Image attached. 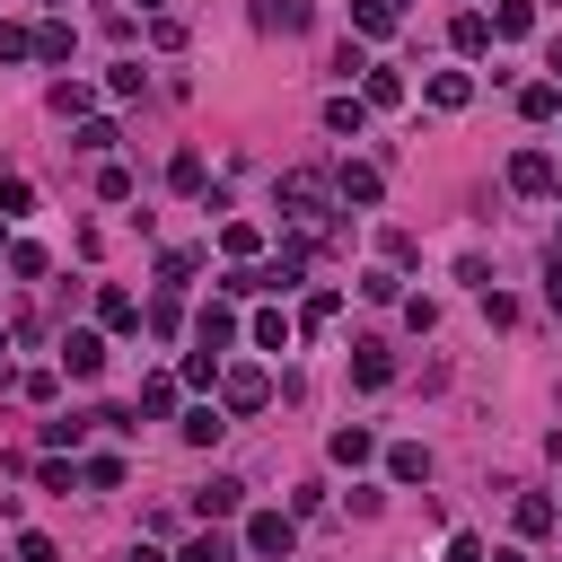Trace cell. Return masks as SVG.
<instances>
[{
	"label": "cell",
	"instance_id": "obj_8",
	"mask_svg": "<svg viewBox=\"0 0 562 562\" xmlns=\"http://www.w3.org/2000/svg\"><path fill=\"white\" fill-rule=\"evenodd\" d=\"M509 184H518V193H553V158H544V149H518V158H509Z\"/></svg>",
	"mask_w": 562,
	"mask_h": 562
},
{
	"label": "cell",
	"instance_id": "obj_4",
	"mask_svg": "<svg viewBox=\"0 0 562 562\" xmlns=\"http://www.w3.org/2000/svg\"><path fill=\"white\" fill-rule=\"evenodd\" d=\"M220 395H228V413H255V404L272 395V378H263V369H220Z\"/></svg>",
	"mask_w": 562,
	"mask_h": 562
},
{
	"label": "cell",
	"instance_id": "obj_19",
	"mask_svg": "<svg viewBox=\"0 0 562 562\" xmlns=\"http://www.w3.org/2000/svg\"><path fill=\"white\" fill-rule=\"evenodd\" d=\"M386 474H395V483H422V474H430V448H413V439L386 448Z\"/></svg>",
	"mask_w": 562,
	"mask_h": 562
},
{
	"label": "cell",
	"instance_id": "obj_31",
	"mask_svg": "<svg viewBox=\"0 0 562 562\" xmlns=\"http://www.w3.org/2000/svg\"><path fill=\"white\" fill-rule=\"evenodd\" d=\"M97 193L105 202H132V167H97Z\"/></svg>",
	"mask_w": 562,
	"mask_h": 562
},
{
	"label": "cell",
	"instance_id": "obj_2",
	"mask_svg": "<svg viewBox=\"0 0 562 562\" xmlns=\"http://www.w3.org/2000/svg\"><path fill=\"white\" fill-rule=\"evenodd\" d=\"M325 202H334V184H325L316 167H281V211H290V220H316Z\"/></svg>",
	"mask_w": 562,
	"mask_h": 562
},
{
	"label": "cell",
	"instance_id": "obj_5",
	"mask_svg": "<svg viewBox=\"0 0 562 562\" xmlns=\"http://www.w3.org/2000/svg\"><path fill=\"white\" fill-rule=\"evenodd\" d=\"M193 509H202V518H237V509H246V483H237V474H211V483L193 492Z\"/></svg>",
	"mask_w": 562,
	"mask_h": 562
},
{
	"label": "cell",
	"instance_id": "obj_27",
	"mask_svg": "<svg viewBox=\"0 0 562 562\" xmlns=\"http://www.w3.org/2000/svg\"><path fill=\"white\" fill-rule=\"evenodd\" d=\"M184 562H237V544H228V536H211V527H202V536H193V544H184Z\"/></svg>",
	"mask_w": 562,
	"mask_h": 562
},
{
	"label": "cell",
	"instance_id": "obj_15",
	"mask_svg": "<svg viewBox=\"0 0 562 562\" xmlns=\"http://www.w3.org/2000/svg\"><path fill=\"white\" fill-rule=\"evenodd\" d=\"M97 325H114V334H123V325H140L132 290H114V281H105V290H97Z\"/></svg>",
	"mask_w": 562,
	"mask_h": 562
},
{
	"label": "cell",
	"instance_id": "obj_37",
	"mask_svg": "<svg viewBox=\"0 0 562 562\" xmlns=\"http://www.w3.org/2000/svg\"><path fill=\"white\" fill-rule=\"evenodd\" d=\"M18 562H53V536H35V527H26V536H18Z\"/></svg>",
	"mask_w": 562,
	"mask_h": 562
},
{
	"label": "cell",
	"instance_id": "obj_38",
	"mask_svg": "<svg viewBox=\"0 0 562 562\" xmlns=\"http://www.w3.org/2000/svg\"><path fill=\"white\" fill-rule=\"evenodd\" d=\"M544 307H553V316H562V255H553V263H544Z\"/></svg>",
	"mask_w": 562,
	"mask_h": 562
},
{
	"label": "cell",
	"instance_id": "obj_18",
	"mask_svg": "<svg viewBox=\"0 0 562 562\" xmlns=\"http://www.w3.org/2000/svg\"><path fill=\"white\" fill-rule=\"evenodd\" d=\"M167 184H176V193H202V184H211V176H202V149H176V158H167Z\"/></svg>",
	"mask_w": 562,
	"mask_h": 562
},
{
	"label": "cell",
	"instance_id": "obj_16",
	"mask_svg": "<svg viewBox=\"0 0 562 562\" xmlns=\"http://www.w3.org/2000/svg\"><path fill=\"white\" fill-rule=\"evenodd\" d=\"M325 448H334V465H369V457H378V439H369L360 422H351V430H334Z\"/></svg>",
	"mask_w": 562,
	"mask_h": 562
},
{
	"label": "cell",
	"instance_id": "obj_13",
	"mask_svg": "<svg viewBox=\"0 0 562 562\" xmlns=\"http://www.w3.org/2000/svg\"><path fill=\"white\" fill-rule=\"evenodd\" d=\"M465 97H474V79H465V70H430V105H439V114H457Z\"/></svg>",
	"mask_w": 562,
	"mask_h": 562
},
{
	"label": "cell",
	"instance_id": "obj_45",
	"mask_svg": "<svg viewBox=\"0 0 562 562\" xmlns=\"http://www.w3.org/2000/svg\"><path fill=\"white\" fill-rule=\"evenodd\" d=\"M0 351H9V334H0Z\"/></svg>",
	"mask_w": 562,
	"mask_h": 562
},
{
	"label": "cell",
	"instance_id": "obj_24",
	"mask_svg": "<svg viewBox=\"0 0 562 562\" xmlns=\"http://www.w3.org/2000/svg\"><path fill=\"white\" fill-rule=\"evenodd\" d=\"M35 61H70V26H61V18L35 26Z\"/></svg>",
	"mask_w": 562,
	"mask_h": 562
},
{
	"label": "cell",
	"instance_id": "obj_17",
	"mask_svg": "<svg viewBox=\"0 0 562 562\" xmlns=\"http://www.w3.org/2000/svg\"><path fill=\"white\" fill-rule=\"evenodd\" d=\"M395 97H404V79H395V70H378V61H369V70H360V105H395Z\"/></svg>",
	"mask_w": 562,
	"mask_h": 562
},
{
	"label": "cell",
	"instance_id": "obj_6",
	"mask_svg": "<svg viewBox=\"0 0 562 562\" xmlns=\"http://www.w3.org/2000/svg\"><path fill=\"white\" fill-rule=\"evenodd\" d=\"M395 378V351L386 342H351V386H386Z\"/></svg>",
	"mask_w": 562,
	"mask_h": 562
},
{
	"label": "cell",
	"instance_id": "obj_36",
	"mask_svg": "<svg viewBox=\"0 0 562 562\" xmlns=\"http://www.w3.org/2000/svg\"><path fill=\"white\" fill-rule=\"evenodd\" d=\"M26 202H35V193H26V176H9V167H0V211H9V220H18V211H26Z\"/></svg>",
	"mask_w": 562,
	"mask_h": 562
},
{
	"label": "cell",
	"instance_id": "obj_44",
	"mask_svg": "<svg viewBox=\"0 0 562 562\" xmlns=\"http://www.w3.org/2000/svg\"><path fill=\"white\" fill-rule=\"evenodd\" d=\"M140 9H158V0H140Z\"/></svg>",
	"mask_w": 562,
	"mask_h": 562
},
{
	"label": "cell",
	"instance_id": "obj_23",
	"mask_svg": "<svg viewBox=\"0 0 562 562\" xmlns=\"http://www.w3.org/2000/svg\"><path fill=\"white\" fill-rule=\"evenodd\" d=\"M158 413H176V378H149V386H140V413H132V422H158Z\"/></svg>",
	"mask_w": 562,
	"mask_h": 562
},
{
	"label": "cell",
	"instance_id": "obj_46",
	"mask_svg": "<svg viewBox=\"0 0 562 562\" xmlns=\"http://www.w3.org/2000/svg\"><path fill=\"white\" fill-rule=\"evenodd\" d=\"M0 220H9V211H0Z\"/></svg>",
	"mask_w": 562,
	"mask_h": 562
},
{
	"label": "cell",
	"instance_id": "obj_39",
	"mask_svg": "<svg viewBox=\"0 0 562 562\" xmlns=\"http://www.w3.org/2000/svg\"><path fill=\"white\" fill-rule=\"evenodd\" d=\"M448 562H492V553H483V536H457V544H448Z\"/></svg>",
	"mask_w": 562,
	"mask_h": 562
},
{
	"label": "cell",
	"instance_id": "obj_25",
	"mask_svg": "<svg viewBox=\"0 0 562 562\" xmlns=\"http://www.w3.org/2000/svg\"><path fill=\"white\" fill-rule=\"evenodd\" d=\"M220 246H228V255H237V263H246V255H255V246H263V228H255V220H228V228H220Z\"/></svg>",
	"mask_w": 562,
	"mask_h": 562
},
{
	"label": "cell",
	"instance_id": "obj_14",
	"mask_svg": "<svg viewBox=\"0 0 562 562\" xmlns=\"http://www.w3.org/2000/svg\"><path fill=\"white\" fill-rule=\"evenodd\" d=\"M325 132L360 140V132H369V105H360V97H334V105H325Z\"/></svg>",
	"mask_w": 562,
	"mask_h": 562
},
{
	"label": "cell",
	"instance_id": "obj_1",
	"mask_svg": "<svg viewBox=\"0 0 562 562\" xmlns=\"http://www.w3.org/2000/svg\"><path fill=\"white\" fill-rule=\"evenodd\" d=\"M246 553H255V562H290V553H299V518H290V509H255V518H246Z\"/></svg>",
	"mask_w": 562,
	"mask_h": 562
},
{
	"label": "cell",
	"instance_id": "obj_21",
	"mask_svg": "<svg viewBox=\"0 0 562 562\" xmlns=\"http://www.w3.org/2000/svg\"><path fill=\"white\" fill-rule=\"evenodd\" d=\"M527 26H536V9H527V0H492V35H509V44H518Z\"/></svg>",
	"mask_w": 562,
	"mask_h": 562
},
{
	"label": "cell",
	"instance_id": "obj_11",
	"mask_svg": "<svg viewBox=\"0 0 562 562\" xmlns=\"http://www.w3.org/2000/svg\"><path fill=\"white\" fill-rule=\"evenodd\" d=\"M448 44H457L465 61H474V53H492V18H483V9H465V18L448 26Z\"/></svg>",
	"mask_w": 562,
	"mask_h": 562
},
{
	"label": "cell",
	"instance_id": "obj_22",
	"mask_svg": "<svg viewBox=\"0 0 562 562\" xmlns=\"http://www.w3.org/2000/svg\"><path fill=\"white\" fill-rule=\"evenodd\" d=\"M553 105H562V88H553V79H536V88H518V114H527V123H544Z\"/></svg>",
	"mask_w": 562,
	"mask_h": 562
},
{
	"label": "cell",
	"instance_id": "obj_29",
	"mask_svg": "<svg viewBox=\"0 0 562 562\" xmlns=\"http://www.w3.org/2000/svg\"><path fill=\"white\" fill-rule=\"evenodd\" d=\"M9 272H18V281H44V246L18 237V246H9Z\"/></svg>",
	"mask_w": 562,
	"mask_h": 562
},
{
	"label": "cell",
	"instance_id": "obj_26",
	"mask_svg": "<svg viewBox=\"0 0 562 562\" xmlns=\"http://www.w3.org/2000/svg\"><path fill=\"white\" fill-rule=\"evenodd\" d=\"M255 342H263V351H290V316L263 307V316H255Z\"/></svg>",
	"mask_w": 562,
	"mask_h": 562
},
{
	"label": "cell",
	"instance_id": "obj_9",
	"mask_svg": "<svg viewBox=\"0 0 562 562\" xmlns=\"http://www.w3.org/2000/svg\"><path fill=\"white\" fill-rule=\"evenodd\" d=\"M334 193H342V202H360V211H369V202H378V193H386V176H378V167H360V158H351V167H342V176H334Z\"/></svg>",
	"mask_w": 562,
	"mask_h": 562
},
{
	"label": "cell",
	"instance_id": "obj_28",
	"mask_svg": "<svg viewBox=\"0 0 562 562\" xmlns=\"http://www.w3.org/2000/svg\"><path fill=\"white\" fill-rule=\"evenodd\" d=\"M105 88H114V97H140V88H149V70H140V61H114V70H105Z\"/></svg>",
	"mask_w": 562,
	"mask_h": 562
},
{
	"label": "cell",
	"instance_id": "obj_42",
	"mask_svg": "<svg viewBox=\"0 0 562 562\" xmlns=\"http://www.w3.org/2000/svg\"><path fill=\"white\" fill-rule=\"evenodd\" d=\"M492 562H536V553H518V544H509V553H492Z\"/></svg>",
	"mask_w": 562,
	"mask_h": 562
},
{
	"label": "cell",
	"instance_id": "obj_10",
	"mask_svg": "<svg viewBox=\"0 0 562 562\" xmlns=\"http://www.w3.org/2000/svg\"><path fill=\"white\" fill-rule=\"evenodd\" d=\"M193 342H202V351H228V342H237V316H228V307L211 299V307L193 316Z\"/></svg>",
	"mask_w": 562,
	"mask_h": 562
},
{
	"label": "cell",
	"instance_id": "obj_32",
	"mask_svg": "<svg viewBox=\"0 0 562 562\" xmlns=\"http://www.w3.org/2000/svg\"><path fill=\"white\" fill-rule=\"evenodd\" d=\"M193 263H202V255H193V246H176V255H158V281H193Z\"/></svg>",
	"mask_w": 562,
	"mask_h": 562
},
{
	"label": "cell",
	"instance_id": "obj_34",
	"mask_svg": "<svg viewBox=\"0 0 562 562\" xmlns=\"http://www.w3.org/2000/svg\"><path fill=\"white\" fill-rule=\"evenodd\" d=\"M184 378H193V386H211V378H220V351H202V342H193V351H184Z\"/></svg>",
	"mask_w": 562,
	"mask_h": 562
},
{
	"label": "cell",
	"instance_id": "obj_12",
	"mask_svg": "<svg viewBox=\"0 0 562 562\" xmlns=\"http://www.w3.org/2000/svg\"><path fill=\"white\" fill-rule=\"evenodd\" d=\"M553 492H518V536H553Z\"/></svg>",
	"mask_w": 562,
	"mask_h": 562
},
{
	"label": "cell",
	"instance_id": "obj_20",
	"mask_svg": "<svg viewBox=\"0 0 562 562\" xmlns=\"http://www.w3.org/2000/svg\"><path fill=\"white\" fill-rule=\"evenodd\" d=\"M351 26L360 35H395V0H351Z\"/></svg>",
	"mask_w": 562,
	"mask_h": 562
},
{
	"label": "cell",
	"instance_id": "obj_35",
	"mask_svg": "<svg viewBox=\"0 0 562 562\" xmlns=\"http://www.w3.org/2000/svg\"><path fill=\"white\" fill-rule=\"evenodd\" d=\"M0 61H35V35L26 26H0Z\"/></svg>",
	"mask_w": 562,
	"mask_h": 562
},
{
	"label": "cell",
	"instance_id": "obj_30",
	"mask_svg": "<svg viewBox=\"0 0 562 562\" xmlns=\"http://www.w3.org/2000/svg\"><path fill=\"white\" fill-rule=\"evenodd\" d=\"M220 430H228V422H220V413H211V404H202V413H184V439H193V448H211V439H220Z\"/></svg>",
	"mask_w": 562,
	"mask_h": 562
},
{
	"label": "cell",
	"instance_id": "obj_43",
	"mask_svg": "<svg viewBox=\"0 0 562 562\" xmlns=\"http://www.w3.org/2000/svg\"><path fill=\"white\" fill-rule=\"evenodd\" d=\"M553 255H562V228H553Z\"/></svg>",
	"mask_w": 562,
	"mask_h": 562
},
{
	"label": "cell",
	"instance_id": "obj_33",
	"mask_svg": "<svg viewBox=\"0 0 562 562\" xmlns=\"http://www.w3.org/2000/svg\"><path fill=\"white\" fill-rule=\"evenodd\" d=\"M360 299H378V307H386V299H395V263H378V272H360Z\"/></svg>",
	"mask_w": 562,
	"mask_h": 562
},
{
	"label": "cell",
	"instance_id": "obj_47",
	"mask_svg": "<svg viewBox=\"0 0 562 562\" xmlns=\"http://www.w3.org/2000/svg\"><path fill=\"white\" fill-rule=\"evenodd\" d=\"M553 509H562V501H553Z\"/></svg>",
	"mask_w": 562,
	"mask_h": 562
},
{
	"label": "cell",
	"instance_id": "obj_40",
	"mask_svg": "<svg viewBox=\"0 0 562 562\" xmlns=\"http://www.w3.org/2000/svg\"><path fill=\"white\" fill-rule=\"evenodd\" d=\"M544 70H553V88H562V44H553V53H544Z\"/></svg>",
	"mask_w": 562,
	"mask_h": 562
},
{
	"label": "cell",
	"instance_id": "obj_41",
	"mask_svg": "<svg viewBox=\"0 0 562 562\" xmlns=\"http://www.w3.org/2000/svg\"><path fill=\"white\" fill-rule=\"evenodd\" d=\"M123 562H167V553H149V544H140V553H123Z\"/></svg>",
	"mask_w": 562,
	"mask_h": 562
},
{
	"label": "cell",
	"instance_id": "obj_7",
	"mask_svg": "<svg viewBox=\"0 0 562 562\" xmlns=\"http://www.w3.org/2000/svg\"><path fill=\"white\" fill-rule=\"evenodd\" d=\"M307 18H316L307 0H255V26H263V35H299Z\"/></svg>",
	"mask_w": 562,
	"mask_h": 562
},
{
	"label": "cell",
	"instance_id": "obj_3",
	"mask_svg": "<svg viewBox=\"0 0 562 562\" xmlns=\"http://www.w3.org/2000/svg\"><path fill=\"white\" fill-rule=\"evenodd\" d=\"M61 369H70V378H97V369H105V334L70 325V334H61Z\"/></svg>",
	"mask_w": 562,
	"mask_h": 562
}]
</instances>
